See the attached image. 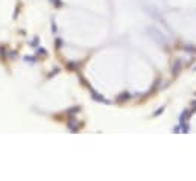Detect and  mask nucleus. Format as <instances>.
I'll use <instances>...</instances> for the list:
<instances>
[{"label": "nucleus", "instance_id": "f257e3e1", "mask_svg": "<svg viewBox=\"0 0 196 181\" xmlns=\"http://www.w3.org/2000/svg\"><path fill=\"white\" fill-rule=\"evenodd\" d=\"M187 117H188V111H182L181 113V116H179V123H186L187 122Z\"/></svg>", "mask_w": 196, "mask_h": 181}, {"label": "nucleus", "instance_id": "f03ea898", "mask_svg": "<svg viewBox=\"0 0 196 181\" xmlns=\"http://www.w3.org/2000/svg\"><path fill=\"white\" fill-rule=\"evenodd\" d=\"M179 65H181V63H179V61L175 63V65H173V73H178V72H179Z\"/></svg>", "mask_w": 196, "mask_h": 181}, {"label": "nucleus", "instance_id": "7ed1b4c3", "mask_svg": "<svg viewBox=\"0 0 196 181\" xmlns=\"http://www.w3.org/2000/svg\"><path fill=\"white\" fill-rule=\"evenodd\" d=\"M38 43H40V40H38V37H35L32 40V47H38Z\"/></svg>", "mask_w": 196, "mask_h": 181}, {"label": "nucleus", "instance_id": "20e7f679", "mask_svg": "<svg viewBox=\"0 0 196 181\" xmlns=\"http://www.w3.org/2000/svg\"><path fill=\"white\" fill-rule=\"evenodd\" d=\"M163 111H164V108H160L158 111H155V113H154V116H158V114H161Z\"/></svg>", "mask_w": 196, "mask_h": 181}, {"label": "nucleus", "instance_id": "39448f33", "mask_svg": "<svg viewBox=\"0 0 196 181\" xmlns=\"http://www.w3.org/2000/svg\"><path fill=\"white\" fill-rule=\"evenodd\" d=\"M50 2H52V3H55L56 6H61V5H63V3L59 2V0H50Z\"/></svg>", "mask_w": 196, "mask_h": 181}, {"label": "nucleus", "instance_id": "423d86ee", "mask_svg": "<svg viewBox=\"0 0 196 181\" xmlns=\"http://www.w3.org/2000/svg\"><path fill=\"white\" fill-rule=\"evenodd\" d=\"M193 108L196 110V102H193Z\"/></svg>", "mask_w": 196, "mask_h": 181}, {"label": "nucleus", "instance_id": "0eeeda50", "mask_svg": "<svg viewBox=\"0 0 196 181\" xmlns=\"http://www.w3.org/2000/svg\"><path fill=\"white\" fill-rule=\"evenodd\" d=\"M195 70H196V67H195Z\"/></svg>", "mask_w": 196, "mask_h": 181}]
</instances>
